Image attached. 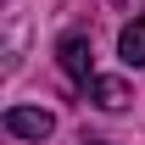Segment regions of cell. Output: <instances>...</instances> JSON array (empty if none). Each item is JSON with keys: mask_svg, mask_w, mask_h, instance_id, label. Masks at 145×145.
I'll return each mask as SVG.
<instances>
[{"mask_svg": "<svg viewBox=\"0 0 145 145\" xmlns=\"http://www.w3.org/2000/svg\"><path fill=\"white\" fill-rule=\"evenodd\" d=\"M56 56H61V72H67V78H78V84L95 78V72H89V39H84V34H67Z\"/></svg>", "mask_w": 145, "mask_h": 145, "instance_id": "7a4b0ae2", "label": "cell"}, {"mask_svg": "<svg viewBox=\"0 0 145 145\" xmlns=\"http://www.w3.org/2000/svg\"><path fill=\"white\" fill-rule=\"evenodd\" d=\"M84 89H89V101H95V106H101V112H123L128 101H134L123 78H89Z\"/></svg>", "mask_w": 145, "mask_h": 145, "instance_id": "3957f363", "label": "cell"}, {"mask_svg": "<svg viewBox=\"0 0 145 145\" xmlns=\"http://www.w3.org/2000/svg\"><path fill=\"white\" fill-rule=\"evenodd\" d=\"M56 128L50 112H39V106H11L6 112V134H17V140H45Z\"/></svg>", "mask_w": 145, "mask_h": 145, "instance_id": "6da1fadb", "label": "cell"}, {"mask_svg": "<svg viewBox=\"0 0 145 145\" xmlns=\"http://www.w3.org/2000/svg\"><path fill=\"white\" fill-rule=\"evenodd\" d=\"M117 50H123L128 67H145V17L123 22V34H117Z\"/></svg>", "mask_w": 145, "mask_h": 145, "instance_id": "277c9868", "label": "cell"}]
</instances>
